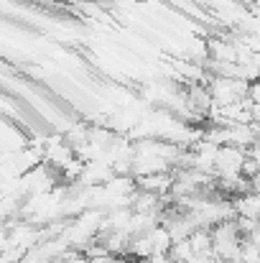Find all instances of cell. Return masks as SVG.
I'll use <instances>...</instances> for the list:
<instances>
[]
</instances>
